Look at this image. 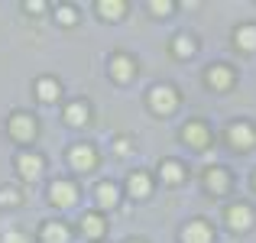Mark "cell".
Instances as JSON below:
<instances>
[{
	"label": "cell",
	"instance_id": "cell-24",
	"mask_svg": "<svg viewBox=\"0 0 256 243\" xmlns=\"http://www.w3.org/2000/svg\"><path fill=\"white\" fill-rule=\"evenodd\" d=\"M56 20H58L62 26H75V23H78V10H75L72 4H62V6L56 10Z\"/></svg>",
	"mask_w": 256,
	"mask_h": 243
},
{
	"label": "cell",
	"instance_id": "cell-3",
	"mask_svg": "<svg viewBox=\"0 0 256 243\" xmlns=\"http://www.w3.org/2000/svg\"><path fill=\"white\" fill-rule=\"evenodd\" d=\"M227 143L237 146V150H253L256 146V126L250 120H234V124H227Z\"/></svg>",
	"mask_w": 256,
	"mask_h": 243
},
{
	"label": "cell",
	"instance_id": "cell-28",
	"mask_svg": "<svg viewBox=\"0 0 256 243\" xmlns=\"http://www.w3.org/2000/svg\"><path fill=\"white\" fill-rule=\"evenodd\" d=\"M4 243H30V240H26L23 234H6V237H4Z\"/></svg>",
	"mask_w": 256,
	"mask_h": 243
},
{
	"label": "cell",
	"instance_id": "cell-21",
	"mask_svg": "<svg viewBox=\"0 0 256 243\" xmlns=\"http://www.w3.org/2000/svg\"><path fill=\"white\" fill-rule=\"evenodd\" d=\"M98 13L104 20H117V16L126 13V4H124V0H98Z\"/></svg>",
	"mask_w": 256,
	"mask_h": 243
},
{
	"label": "cell",
	"instance_id": "cell-25",
	"mask_svg": "<svg viewBox=\"0 0 256 243\" xmlns=\"http://www.w3.org/2000/svg\"><path fill=\"white\" fill-rule=\"evenodd\" d=\"M114 152H117V156H130L133 152V140L130 136H117L114 140Z\"/></svg>",
	"mask_w": 256,
	"mask_h": 243
},
{
	"label": "cell",
	"instance_id": "cell-10",
	"mask_svg": "<svg viewBox=\"0 0 256 243\" xmlns=\"http://www.w3.org/2000/svg\"><path fill=\"white\" fill-rule=\"evenodd\" d=\"M65 156H68V166L75 168V172H88V168H94V162H98V152H94V146H88V143L72 146Z\"/></svg>",
	"mask_w": 256,
	"mask_h": 243
},
{
	"label": "cell",
	"instance_id": "cell-5",
	"mask_svg": "<svg viewBox=\"0 0 256 243\" xmlns=\"http://www.w3.org/2000/svg\"><path fill=\"white\" fill-rule=\"evenodd\" d=\"M182 140H185L192 150H208V146H211V126H208L204 120H188V124L182 126Z\"/></svg>",
	"mask_w": 256,
	"mask_h": 243
},
{
	"label": "cell",
	"instance_id": "cell-16",
	"mask_svg": "<svg viewBox=\"0 0 256 243\" xmlns=\"http://www.w3.org/2000/svg\"><path fill=\"white\" fill-rule=\"evenodd\" d=\"M82 234H84V237H91V240H98V243H100V237L107 234V220L100 218L98 211L84 214V218H82Z\"/></svg>",
	"mask_w": 256,
	"mask_h": 243
},
{
	"label": "cell",
	"instance_id": "cell-27",
	"mask_svg": "<svg viewBox=\"0 0 256 243\" xmlns=\"http://www.w3.org/2000/svg\"><path fill=\"white\" fill-rule=\"evenodd\" d=\"M42 10H46L42 0H30V4H26V13H42Z\"/></svg>",
	"mask_w": 256,
	"mask_h": 243
},
{
	"label": "cell",
	"instance_id": "cell-22",
	"mask_svg": "<svg viewBox=\"0 0 256 243\" xmlns=\"http://www.w3.org/2000/svg\"><path fill=\"white\" fill-rule=\"evenodd\" d=\"M172 52H175L178 58H192V56H194V39L185 36V32H178V36L172 39Z\"/></svg>",
	"mask_w": 256,
	"mask_h": 243
},
{
	"label": "cell",
	"instance_id": "cell-12",
	"mask_svg": "<svg viewBox=\"0 0 256 243\" xmlns=\"http://www.w3.org/2000/svg\"><path fill=\"white\" fill-rule=\"evenodd\" d=\"M39 240L42 243H68L72 230H68V224H62V220H46V224L39 227Z\"/></svg>",
	"mask_w": 256,
	"mask_h": 243
},
{
	"label": "cell",
	"instance_id": "cell-1",
	"mask_svg": "<svg viewBox=\"0 0 256 243\" xmlns=\"http://www.w3.org/2000/svg\"><path fill=\"white\" fill-rule=\"evenodd\" d=\"M6 130H10V136L16 140V143H32L39 124H36V117H32L30 110H13L10 120H6Z\"/></svg>",
	"mask_w": 256,
	"mask_h": 243
},
{
	"label": "cell",
	"instance_id": "cell-9",
	"mask_svg": "<svg viewBox=\"0 0 256 243\" xmlns=\"http://www.w3.org/2000/svg\"><path fill=\"white\" fill-rule=\"evenodd\" d=\"M182 243H214L211 224H208V220H201V218L188 220V224L182 227Z\"/></svg>",
	"mask_w": 256,
	"mask_h": 243
},
{
	"label": "cell",
	"instance_id": "cell-23",
	"mask_svg": "<svg viewBox=\"0 0 256 243\" xmlns=\"http://www.w3.org/2000/svg\"><path fill=\"white\" fill-rule=\"evenodd\" d=\"M20 204H23L20 188H0V208H20Z\"/></svg>",
	"mask_w": 256,
	"mask_h": 243
},
{
	"label": "cell",
	"instance_id": "cell-6",
	"mask_svg": "<svg viewBox=\"0 0 256 243\" xmlns=\"http://www.w3.org/2000/svg\"><path fill=\"white\" fill-rule=\"evenodd\" d=\"M201 182H204V188H208L211 194H227V192H230V185H234L230 172H227L224 166H211V168H204Z\"/></svg>",
	"mask_w": 256,
	"mask_h": 243
},
{
	"label": "cell",
	"instance_id": "cell-2",
	"mask_svg": "<svg viewBox=\"0 0 256 243\" xmlns=\"http://www.w3.org/2000/svg\"><path fill=\"white\" fill-rule=\"evenodd\" d=\"M146 104H150L159 117H166V114H172L175 107H178V91L169 88V84H156V88H150V94H146Z\"/></svg>",
	"mask_w": 256,
	"mask_h": 243
},
{
	"label": "cell",
	"instance_id": "cell-4",
	"mask_svg": "<svg viewBox=\"0 0 256 243\" xmlns=\"http://www.w3.org/2000/svg\"><path fill=\"white\" fill-rule=\"evenodd\" d=\"M224 220H227V227H230V230L244 234V230H250V227H253L256 211L246 204V201H237V204H230V208L224 211Z\"/></svg>",
	"mask_w": 256,
	"mask_h": 243
},
{
	"label": "cell",
	"instance_id": "cell-29",
	"mask_svg": "<svg viewBox=\"0 0 256 243\" xmlns=\"http://www.w3.org/2000/svg\"><path fill=\"white\" fill-rule=\"evenodd\" d=\"M253 188H256V172H253Z\"/></svg>",
	"mask_w": 256,
	"mask_h": 243
},
{
	"label": "cell",
	"instance_id": "cell-20",
	"mask_svg": "<svg viewBox=\"0 0 256 243\" xmlns=\"http://www.w3.org/2000/svg\"><path fill=\"white\" fill-rule=\"evenodd\" d=\"M237 49H244V52H256V23H244V26H237Z\"/></svg>",
	"mask_w": 256,
	"mask_h": 243
},
{
	"label": "cell",
	"instance_id": "cell-13",
	"mask_svg": "<svg viewBox=\"0 0 256 243\" xmlns=\"http://www.w3.org/2000/svg\"><path fill=\"white\" fill-rule=\"evenodd\" d=\"M13 166H16V172L23 175V178L32 182V178H39V172H42V156H39V152H20Z\"/></svg>",
	"mask_w": 256,
	"mask_h": 243
},
{
	"label": "cell",
	"instance_id": "cell-8",
	"mask_svg": "<svg viewBox=\"0 0 256 243\" xmlns=\"http://www.w3.org/2000/svg\"><path fill=\"white\" fill-rule=\"evenodd\" d=\"M49 201L56 208H72L78 201V185L75 182H68V178H58V182H52V188H49Z\"/></svg>",
	"mask_w": 256,
	"mask_h": 243
},
{
	"label": "cell",
	"instance_id": "cell-14",
	"mask_svg": "<svg viewBox=\"0 0 256 243\" xmlns=\"http://www.w3.org/2000/svg\"><path fill=\"white\" fill-rule=\"evenodd\" d=\"M32 91H36V98L42 100V104H56L58 94H62V84L52 75H42V78H36V88H32Z\"/></svg>",
	"mask_w": 256,
	"mask_h": 243
},
{
	"label": "cell",
	"instance_id": "cell-11",
	"mask_svg": "<svg viewBox=\"0 0 256 243\" xmlns=\"http://www.w3.org/2000/svg\"><path fill=\"white\" fill-rule=\"evenodd\" d=\"M204 81L214 91H230L234 88V68H227V65H211V68L204 72Z\"/></svg>",
	"mask_w": 256,
	"mask_h": 243
},
{
	"label": "cell",
	"instance_id": "cell-19",
	"mask_svg": "<svg viewBox=\"0 0 256 243\" xmlns=\"http://www.w3.org/2000/svg\"><path fill=\"white\" fill-rule=\"evenodd\" d=\"M126 192L133 194V198H146V194L152 192V182L146 172H130V178H126Z\"/></svg>",
	"mask_w": 256,
	"mask_h": 243
},
{
	"label": "cell",
	"instance_id": "cell-26",
	"mask_svg": "<svg viewBox=\"0 0 256 243\" xmlns=\"http://www.w3.org/2000/svg\"><path fill=\"white\" fill-rule=\"evenodd\" d=\"M172 10H175V4H169V0H150V13H156V16H166Z\"/></svg>",
	"mask_w": 256,
	"mask_h": 243
},
{
	"label": "cell",
	"instance_id": "cell-18",
	"mask_svg": "<svg viewBox=\"0 0 256 243\" xmlns=\"http://www.w3.org/2000/svg\"><path fill=\"white\" fill-rule=\"evenodd\" d=\"M159 178H162L166 185H182V182H185V166H182L178 159H166L162 166H159Z\"/></svg>",
	"mask_w": 256,
	"mask_h": 243
},
{
	"label": "cell",
	"instance_id": "cell-17",
	"mask_svg": "<svg viewBox=\"0 0 256 243\" xmlns=\"http://www.w3.org/2000/svg\"><path fill=\"white\" fill-rule=\"evenodd\" d=\"M94 201H98V208H117L120 188L114 185V182H100V185L94 188Z\"/></svg>",
	"mask_w": 256,
	"mask_h": 243
},
{
	"label": "cell",
	"instance_id": "cell-30",
	"mask_svg": "<svg viewBox=\"0 0 256 243\" xmlns=\"http://www.w3.org/2000/svg\"><path fill=\"white\" fill-rule=\"evenodd\" d=\"M130 243H140V240H130Z\"/></svg>",
	"mask_w": 256,
	"mask_h": 243
},
{
	"label": "cell",
	"instance_id": "cell-15",
	"mask_svg": "<svg viewBox=\"0 0 256 243\" xmlns=\"http://www.w3.org/2000/svg\"><path fill=\"white\" fill-rule=\"evenodd\" d=\"M62 120L68 126H84L88 120H91V104H88V100H72V104L65 107Z\"/></svg>",
	"mask_w": 256,
	"mask_h": 243
},
{
	"label": "cell",
	"instance_id": "cell-7",
	"mask_svg": "<svg viewBox=\"0 0 256 243\" xmlns=\"http://www.w3.org/2000/svg\"><path fill=\"white\" fill-rule=\"evenodd\" d=\"M107 68H110V78L117 81V84H130V81L136 78V62H133V56H126V52H117Z\"/></svg>",
	"mask_w": 256,
	"mask_h": 243
}]
</instances>
